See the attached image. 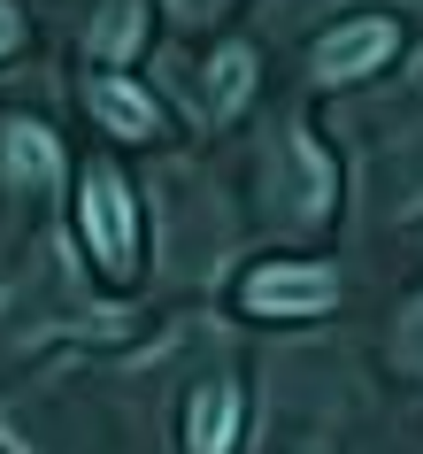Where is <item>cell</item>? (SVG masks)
Segmentation results:
<instances>
[{
  "label": "cell",
  "instance_id": "cell-1",
  "mask_svg": "<svg viewBox=\"0 0 423 454\" xmlns=\"http://www.w3.org/2000/svg\"><path fill=\"white\" fill-rule=\"evenodd\" d=\"M77 231L93 247L100 278H131L139 270V215H131V192H123L116 169H85V185H77Z\"/></svg>",
  "mask_w": 423,
  "mask_h": 454
},
{
  "label": "cell",
  "instance_id": "cell-2",
  "mask_svg": "<svg viewBox=\"0 0 423 454\" xmlns=\"http://www.w3.org/2000/svg\"><path fill=\"white\" fill-rule=\"evenodd\" d=\"M239 301L255 316H324L339 301V278L324 262H262V270H247Z\"/></svg>",
  "mask_w": 423,
  "mask_h": 454
},
{
  "label": "cell",
  "instance_id": "cell-3",
  "mask_svg": "<svg viewBox=\"0 0 423 454\" xmlns=\"http://www.w3.org/2000/svg\"><path fill=\"white\" fill-rule=\"evenodd\" d=\"M393 47H400V24H385V16H354V24L324 31L316 77H324V85H354V77H370L377 62H393Z\"/></svg>",
  "mask_w": 423,
  "mask_h": 454
},
{
  "label": "cell",
  "instance_id": "cell-4",
  "mask_svg": "<svg viewBox=\"0 0 423 454\" xmlns=\"http://www.w3.org/2000/svg\"><path fill=\"white\" fill-rule=\"evenodd\" d=\"M278 169H285V208L301 215V223H316V215L331 208V185H339V177H331V162H324V146L293 131V139L278 146Z\"/></svg>",
  "mask_w": 423,
  "mask_h": 454
},
{
  "label": "cell",
  "instance_id": "cell-5",
  "mask_svg": "<svg viewBox=\"0 0 423 454\" xmlns=\"http://www.w3.org/2000/svg\"><path fill=\"white\" fill-rule=\"evenodd\" d=\"M239 439V385H200L185 408V454H231Z\"/></svg>",
  "mask_w": 423,
  "mask_h": 454
},
{
  "label": "cell",
  "instance_id": "cell-6",
  "mask_svg": "<svg viewBox=\"0 0 423 454\" xmlns=\"http://www.w3.org/2000/svg\"><path fill=\"white\" fill-rule=\"evenodd\" d=\"M85 108H93L116 139H146V131H154V100H146L131 77H93V85H85Z\"/></svg>",
  "mask_w": 423,
  "mask_h": 454
},
{
  "label": "cell",
  "instance_id": "cell-7",
  "mask_svg": "<svg viewBox=\"0 0 423 454\" xmlns=\"http://www.w3.org/2000/svg\"><path fill=\"white\" fill-rule=\"evenodd\" d=\"M0 146H8V177H16V185H54V177H62V154H54L47 123H8Z\"/></svg>",
  "mask_w": 423,
  "mask_h": 454
},
{
  "label": "cell",
  "instance_id": "cell-8",
  "mask_svg": "<svg viewBox=\"0 0 423 454\" xmlns=\"http://www.w3.org/2000/svg\"><path fill=\"white\" fill-rule=\"evenodd\" d=\"M247 85H255V54H247V47H223L208 62V108H215V116H231L239 100H247Z\"/></svg>",
  "mask_w": 423,
  "mask_h": 454
},
{
  "label": "cell",
  "instance_id": "cell-9",
  "mask_svg": "<svg viewBox=\"0 0 423 454\" xmlns=\"http://www.w3.org/2000/svg\"><path fill=\"white\" fill-rule=\"evenodd\" d=\"M93 47L108 54V62H123V54L139 47V0H108V8H100V24H93Z\"/></svg>",
  "mask_w": 423,
  "mask_h": 454
},
{
  "label": "cell",
  "instance_id": "cell-10",
  "mask_svg": "<svg viewBox=\"0 0 423 454\" xmlns=\"http://www.w3.org/2000/svg\"><path fill=\"white\" fill-rule=\"evenodd\" d=\"M16 39H24V24H16V8H8V0H0V54L16 47Z\"/></svg>",
  "mask_w": 423,
  "mask_h": 454
}]
</instances>
